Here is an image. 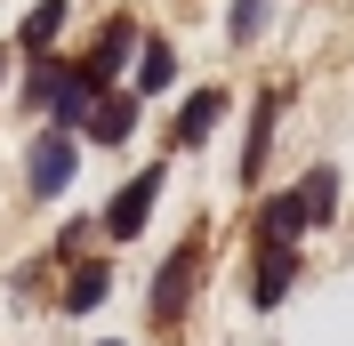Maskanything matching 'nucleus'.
I'll use <instances>...</instances> for the list:
<instances>
[{
	"label": "nucleus",
	"mask_w": 354,
	"mask_h": 346,
	"mask_svg": "<svg viewBox=\"0 0 354 346\" xmlns=\"http://www.w3.org/2000/svg\"><path fill=\"white\" fill-rule=\"evenodd\" d=\"M57 33H65V0H41V8L24 17V48H48Z\"/></svg>",
	"instance_id": "11"
},
{
	"label": "nucleus",
	"mask_w": 354,
	"mask_h": 346,
	"mask_svg": "<svg viewBox=\"0 0 354 346\" xmlns=\"http://www.w3.org/2000/svg\"><path fill=\"white\" fill-rule=\"evenodd\" d=\"M194 274H201V242H177V250H169V266L153 274V322H177V306H185Z\"/></svg>",
	"instance_id": "1"
},
{
	"label": "nucleus",
	"mask_w": 354,
	"mask_h": 346,
	"mask_svg": "<svg viewBox=\"0 0 354 346\" xmlns=\"http://www.w3.org/2000/svg\"><path fill=\"white\" fill-rule=\"evenodd\" d=\"M298 194H306V210H314V226H322V217H330V201H338V177H330V170H314L306 185H298Z\"/></svg>",
	"instance_id": "13"
},
{
	"label": "nucleus",
	"mask_w": 354,
	"mask_h": 346,
	"mask_svg": "<svg viewBox=\"0 0 354 346\" xmlns=\"http://www.w3.org/2000/svg\"><path fill=\"white\" fill-rule=\"evenodd\" d=\"M169 81H177L169 41H145V48H137V89H169Z\"/></svg>",
	"instance_id": "10"
},
{
	"label": "nucleus",
	"mask_w": 354,
	"mask_h": 346,
	"mask_svg": "<svg viewBox=\"0 0 354 346\" xmlns=\"http://www.w3.org/2000/svg\"><path fill=\"white\" fill-rule=\"evenodd\" d=\"M258 226H266V242H282V250H290V242L314 226V210H306V194H282V201H266V217H258Z\"/></svg>",
	"instance_id": "6"
},
{
	"label": "nucleus",
	"mask_w": 354,
	"mask_h": 346,
	"mask_svg": "<svg viewBox=\"0 0 354 346\" xmlns=\"http://www.w3.org/2000/svg\"><path fill=\"white\" fill-rule=\"evenodd\" d=\"M153 194H161V170H145V177H129L121 194H113V210H105V234H121L129 242L137 226H145V210H153Z\"/></svg>",
	"instance_id": "3"
},
{
	"label": "nucleus",
	"mask_w": 354,
	"mask_h": 346,
	"mask_svg": "<svg viewBox=\"0 0 354 346\" xmlns=\"http://www.w3.org/2000/svg\"><path fill=\"white\" fill-rule=\"evenodd\" d=\"M129 48H137V24H129V17H113V24H105V41L88 48V65H81V81L97 89V97H113L105 81H113V73H121V57H129Z\"/></svg>",
	"instance_id": "2"
},
{
	"label": "nucleus",
	"mask_w": 354,
	"mask_h": 346,
	"mask_svg": "<svg viewBox=\"0 0 354 346\" xmlns=\"http://www.w3.org/2000/svg\"><path fill=\"white\" fill-rule=\"evenodd\" d=\"M65 177H73V129L32 137V185H41V194H65Z\"/></svg>",
	"instance_id": "4"
},
{
	"label": "nucleus",
	"mask_w": 354,
	"mask_h": 346,
	"mask_svg": "<svg viewBox=\"0 0 354 346\" xmlns=\"http://www.w3.org/2000/svg\"><path fill=\"white\" fill-rule=\"evenodd\" d=\"M105 266H81V274H73V290H65V306H73V314H88V306H97V298H105Z\"/></svg>",
	"instance_id": "12"
},
{
	"label": "nucleus",
	"mask_w": 354,
	"mask_h": 346,
	"mask_svg": "<svg viewBox=\"0 0 354 346\" xmlns=\"http://www.w3.org/2000/svg\"><path fill=\"white\" fill-rule=\"evenodd\" d=\"M129 121H137L129 97H97V113H88V137H97V145H121V137H129Z\"/></svg>",
	"instance_id": "8"
},
{
	"label": "nucleus",
	"mask_w": 354,
	"mask_h": 346,
	"mask_svg": "<svg viewBox=\"0 0 354 346\" xmlns=\"http://www.w3.org/2000/svg\"><path fill=\"white\" fill-rule=\"evenodd\" d=\"M290 274H298V258H290L282 242H266V258H258V282H250V298H258V306H282Z\"/></svg>",
	"instance_id": "5"
},
{
	"label": "nucleus",
	"mask_w": 354,
	"mask_h": 346,
	"mask_svg": "<svg viewBox=\"0 0 354 346\" xmlns=\"http://www.w3.org/2000/svg\"><path fill=\"white\" fill-rule=\"evenodd\" d=\"M105 346H113V338H105Z\"/></svg>",
	"instance_id": "16"
},
{
	"label": "nucleus",
	"mask_w": 354,
	"mask_h": 346,
	"mask_svg": "<svg viewBox=\"0 0 354 346\" xmlns=\"http://www.w3.org/2000/svg\"><path fill=\"white\" fill-rule=\"evenodd\" d=\"M73 89H81V73H65V65H41L24 97H32V113H65V97H73Z\"/></svg>",
	"instance_id": "7"
},
{
	"label": "nucleus",
	"mask_w": 354,
	"mask_h": 346,
	"mask_svg": "<svg viewBox=\"0 0 354 346\" xmlns=\"http://www.w3.org/2000/svg\"><path fill=\"white\" fill-rule=\"evenodd\" d=\"M0 81H8V48H0Z\"/></svg>",
	"instance_id": "15"
},
{
	"label": "nucleus",
	"mask_w": 354,
	"mask_h": 346,
	"mask_svg": "<svg viewBox=\"0 0 354 346\" xmlns=\"http://www.w3.org/2000/svg\"><path fill=\"white\" fill-rule=\"evenodd\" d=\"M218 89H201V97H185V121H177V145H201V137H209V129H218Z\"/></svg>",
	"instance_id": "9"
},
{
	"label": "nucleus",
	"mask_w": 354,
	"mask_h": 346,
	"mask_svg": "<svg viewBox=\"0 0 354 346\" xmlns=\"http://www.w3.org/2000/svg\"><path fill=\"white\" fill-rule=\"evenodd\" d=\"M258 24H266V0H234V41H250Z\"/></svg>",
	"instance_id": "14"
}]
</instances>
